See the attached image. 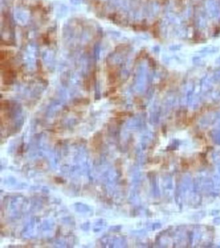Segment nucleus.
<instances>
[{"label": "nucleus", "mask_w": 220, "mask_h": 248, "mask_svg": "<svg viewBox=\"0 0 220 248\" xmlns=\"http://www.w3.org/2000/svg\"><path fill=\"white\" fill-rule=\"evenodd\" d=\"M218 49L216 47H207L205 48H203V49L200 51L201 53L203 54H210V53H214L218 51Z\"/></svg>", "instance_id": "obj_1"}, {"label": "nucleus", "mask_w": 220, "mask_h": 248, "mask_svg": "<svg viewBox=\"0 0 220 248\" xmlns=\"http://www.w3.org/2000/svg\"><path fill=\"white\" fill-rule=\"evenodd\" d=\"M213 78V80L215 81V82H220V72H217V73H216L213 77H212Z\"/></svg>", "instance_id": "obj_2"}]
</instances>
